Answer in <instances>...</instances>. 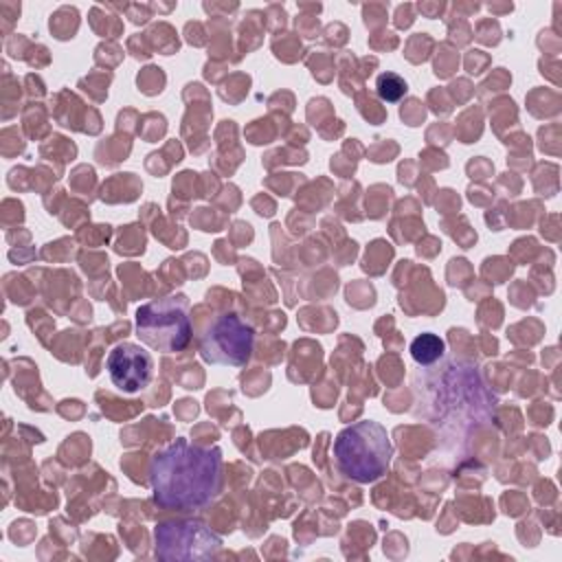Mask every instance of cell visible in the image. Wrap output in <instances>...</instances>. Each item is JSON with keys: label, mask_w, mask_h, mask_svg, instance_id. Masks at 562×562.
I'll return each instance as SVG.
<instances>
[{"label": "cell", "mask_w": 562, "mask_h": 562, "mask_svg": "<svg viewBox=\"0 0 562 562\" xmlns=\"http://www.w3.org/2000/svg\"><path fill=\"white\" fill-rule=\"evenodd\" d=\"M149 483L156 505L178 512L200 509L220 492L222 452L178 437L151 457Z\"/></svg>", "instance_id": "cell-1"}, {"label": "cell", "mask_w": 562, "mask_h": 562, "mask_svg": "<svg viewBox=\"0 0 562 562\" xmlns=\"http://www.w3.org/2000/svg\"><path fill=\"white\" fill-rule=\"evenodd\" d=\"M334 457L338 470L347 479L356 483H373L389 470L393 446L382 424L362 419L336 435Z\"/></svg>", "instance_id": "cell-2"}, {"label": "cell", "mask_w": 562, "mask_h": 562, "mask_svg": "<svg viewBox=\"0 0 562 562\" xmlns=\"http://www.w3.org/2000/svg\"><path fill=\"white\" fill-rule=\"evenodd\" d=\"M136 336L154 351H182L191 338L189 299L169 294L140 305L136 310Z\"/></svg>", "instance_id": "cell-3"}, {"label": "cell", "mask_w": 562, "mask_h": 562, "mask_svg": "<svg viewBox=\"0 0 562 562\" xmlns=\"http://www.w3.org/2000/svg\"><path fill=\"white\" fill-rule=\"evenodd\" d=\"M255 342L252 327L237 314L217 316L200 342V356L209 364L244 367L250 360Z\"/></svg>", "instance_id": "cell-4"}, {"label": "cell", "mask_w": 562, "mask_h": 562, "mask_svg": "<svg viewBox=\"0 0 562 562\" xmlns=\"http://www.w3.org/2000/svg\"><path fill=\"white\" fill-rule=\"evenodd\" d=\"M220 547L222 540L200 520L162 522L156 527V555L162 560H206Z\"/></svg>", "instance_id": "cell-5"}, {"label": "cell", "mask_w": 562, "mask_h": 562, "mask_svg": "<svg viewBox=\"0 0 562 562\" xmlns=\"http://www.w3.org/2000/svg\"><path fill=\"white\" fill-rule=\"evenodd\" d=\"M112 384L123 393L143 391L154 373L151 353L134 342H119L105 360Z\"/></svg>", "instance_id": "cell-6"}, {"label": "cell", "mask_w": 562, "mask_h": 562, "mask_svg": "<svg viewBox=\"0 0 562 562\" xmlns=\"http://www.w3.org/2000/svg\"><path fill=\"white\" fill-rule=\"evenodd\" d=\"M443 340L437 334H419L413 342H411V356L415 358V362L419 364H432L443 356Z\"/></svg>", "instance_id": "cell-7"}, {"label": "cell", "mask_w": 562, "mask_h": 562, "mask_svg": "<svg viewBox=\"0 0 562 562\" xmlns=\"http://www.w3.org/2000/svg\"><path fill=\"white\" fill-rule=\"evenodd\" d=\"M375 90L384 101H400L406 94V81L395 72H382L375 81Z\"/></svg>", "instance_id": "cell-8"}]
</instances>
